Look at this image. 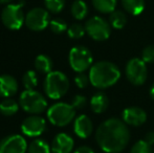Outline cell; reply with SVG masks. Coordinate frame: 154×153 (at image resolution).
Returning a JSON list of instances; mask_svg holds the SVG:
<instances>
[{"label": "cell", "mask_w": 154, "mask_h": 153, "mask_svg": "<svg viewBox=\"0 0 154 153\" xmlns=\"http://www.w3.org/2000/svg\"><path fill=\"white\" fill-rule=\"evenodd\" d=\"M51 22L48 11L41 8H35L29 11L25 16V25L31 31H44Z\"/></svg>", "instance_id": "cell-10"}, {"label": "cell", "mask_w": 154, "mask_h": 153, "mask_svg": "<svg viewBox=\"0 0 154 153\" xmlns=\"http://www.w3.org/2000/svg\"><path fill=\"white\" fill-rule=\"evenodd\" d=\"M87 35L95 41H105L110 37L111 25L107 20L100 16H93L85 23Z\"/></svg>", "instance_id": "cell-9"}, {"label": "cell", "mask_w": 154, "mask_h": 153, "mask_svg": "<svg viewBox=\"0 0 154 153\" xmlns=\"http://www.w3.org/2000/svg\"><path fill=\"white\" fill-rule=\"evenodd\" d=\"M125 74L128 81L135 86H142L148 78L147 63L142 58H132L127 62L125 67Z\"/></svg>", "instance_id": "cell-8"}, {"label": "cell", "mask_w": 154, "mask_h": 153, "mask_svg": "<svg viewBox=\"0 0 154 153\" xmlns=\"http://www.w3.org/2000/svg\"><path fill=\"white\" fill-rule=\"evenodd\" d=\"M73 131L80 139H87L93 132V124L89 116L81 115L75 118L73 122Z\"/></svg>", "instance_id": "cell-15"}, {"label": "cell", "mask_w": 154, "mask_h": 153, "mask_svg": "<svg viewBox=\"0 0 154 153\" xmlns=\"http://www.w3.org/2000/svg\"><path fill=\"white\" fill-rule=\"evenodd\" d=\"M153 153H154V150H153Z\"/></svg>", "instance_id": "cell-37"}, {"label": "cell", "mask_w": 154, "mask_h": 153, "mask_svg": "<svg viewBox=\"0 0 154 153\" xmlns=\"http://www.w3.org/2000/svg\"><path fill=\"white\" fill-rule=\"evenodd\" d=\"M23 5L24 2L19 3L6 4L5 8L2 10L1 20L2 23L12 31H18L25 23V16L23 13Z\"/></svg>", "instance_id": "cell-6"}, {"label": "cell", "mask_w": 154, "mask_h": 153, "mask_svg": "<svg viewBox=\"0 0 154 153\" xmlns=\"http://www.w3.org/2000/svg\"><path fill=\"white\" fill-rule=\"evenodd\" d=\"M144 139L149 144V145L153 146L154 145V131H150V132L147 133V134L145 135Z\"/></svg>", "instance_id": "cell-34"}, {"label": "cell", "mask_w": 154, "mask_h": 153, "mask_svg": "<svg viewBox=\"0 0 154 153\" xmlns=\"http://www.w3.org/2000/svg\"><path fill=\"white\" fill-rule=\"evenodd\" d=\"M19 107H20V104L16 100L5 98V100L0 103V113L4 116H12L18 112Z\"/></svg>", "instance_id": "cell-20"}, {"label": "cell", "mask_w": 154, "mask_h": 153, "mask_svg": "<svg viewBox=\"0 0 154 153\" xmlns=\"http://www.w3.org/2000/svg\"><path fill=\"white\" fill-rule=\"evenodd\" d=\"M86 29L85 26H83L80 23H73L67 29V35L71 39H81L85 35Z\"/></svg>", "instance_id": "cell-26"}, {"label": "cell", "mask_w": 154, "mask_h": 153, "mask_svg": "<svg viewBox=\"0 0 154 153\" xmlns=\"http://www.w3.org/2000/svg\"><path fill=\"white\" fill-rule=\"evenodd\" d=\"M109 23L113 29H122L127 24V16L122 11H113L109 16Z\"/></svg>", "instance_id": "cell-23"}, {"label": "cell", "mask_w": 154, "mask_h": 153, "mask_svg": "<svg viewBox=\"0 0 154 153\" xmlns=\"http://www.w3.org/2000/svg\"><path fill=\"white\" fill-rule=\"evenodd\" d=\"M75 83L80 89H84V88L87 87L88 84L90 83L89 76L85 75L84 72H79V74L75 77Z\"/></svg>", "instance_id": "cell-31"}, {"label": "cell", "mask_w": 154, "mask_h": 153, "mask_svg": "<svg viewBox=\"0 0 154 153\" xmlns=\"http://www.w3.org/2000/svg\"><path fill=\"white\" fill-rule=\"evenodd\" d=\"M46 129V121L38 115H32L21 124V131L24 135L31 137L40 136Z\"/></svg>", "instance_id": "cell-12"}, {"label": "cell", "mask_w": 154, "mask_h": 153, "mask_svg": "<svg viewBox=\"0 0 154 153\" xmlns=\"http://www.w3.org/2000/svg\"><path fill=\"white\" fill-rule=\"evenodd\" d=\"M26 139L20 134H11L0 141V153H26Z\"/></svg>", "instance_id": "cell-11"}, {"label": "cell", "mask_w": 154, "mask_h": 153, "mask_svg": "<svg viewBox=\"0 0 154 153\" xmlns=\"http://www.w3.org/2000/svg\"><path fill=\"white\" fill-rule=\"evenodd\" d=\"M73 153H94L92 148L88 147V146H81V147L77 148Z\"/></svg>", "instance_id": "cell-33"}, {"label": "cell", "mask_w": 154, "mask_h": 153, "mask_svg": "<svg viewBox=\"0 0 154 153\" xmlns=\"http://www.w3.org/2000/svg\"><path fill=\"white\" fill-rule=\"evenodd\" d=\"M49 29H51V31L54 34L60 35V34H63L64 32H67L68 27H67V23L63 19L56 18L51 20V22H49Z\"/></svg>", "instance_id": "cell-27"}, {"label": "cell", "mask_w": 154, "mask_h": 153, "mask_svg": "<svg viewBox=\"0 0 154 153\" xmlns=\"http://www.w3.org/2000/svg\"><path fill=\"white\" fill-rule=\"evenodd\" d=\"M47 118L57 127H64L70 124L75 118V109L71 104L59 102L53 104L46 111Z\"/></svg>", "instance_id": "cell-5"}, {"label": "cell", "mask_w": 154, "mask_h": 153, "mask_svg": "<svg viewBox=\"0 0 154 153\" xmlns=\"http://www.w3.org/2000/svg\"><path fill=\"white\" fill-rule=\"evenodd\" d=\"M18 90V83L16 79L11 75L0 76V96L11 98Z\"/></svg>", "instance_id": "cell-16"}, {"label": "cell", "mask_w": 154, "mask_h": 153, "mask_svg": "<svg viewBox=\"0 0 154 153\" xmlns=\"http://www.w3.org/2000/svg\"><path fill=\"white\" fill-rule=\"evenodd\" d=\"M35 68L38 70L40 74L47 75L53 72V61L46 55H39L35 59Z\"/></svg>", "instance_id": "cell-19"}, {"label": "cell", "mask_w": 154, "mask_h": 153, "mask_svg": "<svg viewBox=\"0 0 154 153\" xmlns=\"http://www.w3.org/2000/svg\"><path fill=\"white\" fill-rule=\"evenodd\" d=\"M12 0H0V4H8Z\"/></svg>", "instance_id": "cell-36"}, {"label": "cell", "mask_w": 154, "mask_h": 153, "mask_svg": "<svg viewBox=\"0 0 154 153\" xmlns=\"http://www.w3.org/2000/svg\"><path fill=\"white\" fill-rule=\"evenodd\" d=\"M124 10L132 16H138L145 10V0H121Z\"/></svg>", "instance_id": "cell-18"}, {"label": "cell", "mask_w": 154, "mask_h": 153, "mask_svg": "<svg viewBox=\"0 0 154 153\" xmlns=\"http://www.w3.org/2000/svg\"><path fill=\"white\" fill-rule=\"evenodd\" d=\"M95 141L104 152L121 153L130 141L128 125L118 118H108L95 130Z\"/></svg>", "instance_id": "cell-1"}, {"label": "cell", "mask_w": 154, "mask_h": 153, "mask_svg": "<svg viewBox=\"0 0 154 153\" xmlns=\"http://www.w3.org/2000/svg\"><path fill=\"white\" fill-rule=\"evenodd\" d=\"M69 85L67 76L59 70H53L47 74L43 82L45 94L51 100H59L65 96L69 89Z\"/></svg>", "instance_id": "cell-3"}, {"label": "cell", "mask_w": 154, "mask_h": 153, "mask_svg": "<svg viewBox=\"0 0 154 153\" xmlns=\"http://www.w3.org/2000/svg\"><path fill=\"white\" fill-rule=\"evenodd\" d=\"M27 153H51V147L41 139H36L27 147Z\"/></svg>", "instance_id": "cell-24"}, {"label": "cell", "mask_w": 154, "mask_h": 153, "mask_svg": "<svg viewBox=\"0 0 154 153\" xmlns=\"http://www.w3.org/2000/svg\"><path fill=\"white\" fill-rule=\"evenodd\" d=\"M71 15L77 20H83L88 14V6L83 0H75L71 5Z\"/></svg>", "instance_id": "cell-22"}, {"label": "cell", "mask_w": 154, "mask_h": 153, "mask_svg": "<svg viewBox=\"0 0 154 153\" xmlns=\"http://www.w3.org/2000/svg\"><path fill=\"white\" fill-rule=\"evenodd\" d=\"M22 83L25 89H35L38 85V76L34 70H27L22 78Z\"/></svg>", "instance_id": "cell-25"}, {"label": "cell", "mask_w": 154, "mask_h": 153, "mask_svg": "<svg viewBox=\"0 0 154 153\" xmlns=\"http://www.w3.org/2000/svg\"><path fill=\"white\" fill-rule=\"evenodd\" d=\"M130 153H153L152 146L149 145L145 139H140L131 147Z\"/></svg>", "instance_id": "cell-29"}, {"label": "cell", "mask_w": 154, "mask_h": 153, "mask_svg": "<svg viewBox=\"0 0 154 153\" xmlns=\"http://www.w3.org/2000/svg\"><path fill=\"white\" fill-rule=\"evenodd\" d=\"M149 93H150V98L152 99V100L154 101V84H153L152 86H151L150 91H149Z\"/></svg>", "instance_id": "cell-35"}, {"label": "cell", "mask_w": 154, "mask_h": 153, "mask_svg": "<svg viewBox=\"0 0 154 153\" xmlns=\"http://www.w3.org/2000/svg\"><path fill=\"white\" fill-rule=\"evenodd\" d=\"M44 4L48 12L58 14L64 8L65 0H44Z\"/></svg>", "instance_id": "cell-28"}, {"label": "cell", "mask_w": 154, "mask_h": 153, "mask_svg": "<svg viewBox=\"0 0 154 153\" xmlns=\"http://www.w3.org/2000/svg\"><path fill=\"white\" fill-rule=\"evenodd\" d=\"M89 81L97 89H107L121 79V70L110 61H99L89 68Z\"/></svg>", "instance_id": "cell-2"}, {"label": "cell", "mask_w": 154, "mask_h": 153, "mask_svg": "<svg viewBox=\"0 0 154 153\" xmlns=\"http://www.w3.org/2000/svg\"><path fill=\"white\" fill-rule=\"evenodd\" d=\"M142 60L147 64L154 63V45H148L143 49Z\"/></svg>", "instance_id": "cell-30"}, {"label": "cell", "mask_w": 154, "mask_h": 153, "mask_svg": "<svg viewBox=\"0 0 154 153\" xmlns=\"http://www.w3.org/2000/svg\"><path fill=\"white\" fill-rule=\"evenodd\" d=\"M109 106V99L106 96L105 92L99 91L94 93L90 99V107L91 110L97 115L105 112Z\"/></svg>", "instance_id": "cell-17"}, {"label": "cell", "mask_w": 154, "mask_h": 153, "mask_svg": "<svg viewBox=\"0 0 154 153\" xmlns=\"http://www.w3.org/2000/svg\"><path fill=\"white\" fill-rule=\"evenodd\" d=\"M122 120L128 126L140 127L147 121V113L140 107L131 106L125 108L122 112Z\"/></svg>", "instance_id": "cell-13"}, {"label": "cell", "mask_w": 154, "mask_h": 153, "mask_svg": "<svg viewBox=\"0 0 154 153\" xmlns=\"http://www.w3.org/2000/svg\"><path fill=\"white\" fill-rule=\"evenodd\" d=\"M69 65L75 72H84L92 66L93 57L92 54L87 47L75 46L70 49L68 55Z\"/></svg>", "instance_id": "cell-7"}, {"label": "cell", "mask_w": 154, "mask_h": 153, "mask_svg": "<svg viewBox=\"0 0 154 153\" xmlns=\"http://www.w3.org/2000/svg\"><path fill=\"white\" fill-rule=\"evenodd\" d=\"M92 4L97 12L102 14H111L116 11L118 0H92Z\"/></svg>", "instance_id": "cell-21"}, {"label": "cell", "mask_w": 154, "mask_h": 153, "mask_svg": "<svg viewBox=\"0 0 154 153\" xmlns=\"http://www.w3.org/2000/svg\"><path fill=\"white\" fill-rule=\"evenodd\" d=\"M87 104V99L86 96H82V94H77V96H73L72 101H71V105L75 110H81Z\"/></svg>", "instance_id": "cell-32"}, {"label": "cell", "mask_w": 154, "mask_h": 153, "mask_svg": "<svg viewBox=\"0 0 154 153\" xmlns=\"http://www.w3.org/2000/svg\"><path fill=\"white\" fill-rule=\"evenodd\" d=\"M75 141L69 134L64 132L58 133L51 143V153H71Z\"/></svg>", "instance_id": "cell-14"}, {"label": "cell", "mask_w": 154, "mask_h": 153, "mask_svg": "<svg viewBox=\"0 0 154 153\" xmlns=\"http://www.w3.org/2000/svg\"><path fill=\"white\" fill-rule=\"evenodd\" d=\"M20 107L29 115H40L47 109V101L35 89H25L19 96Z\"/></svg>", "instance_id": "cell-4"}]
</instances>
